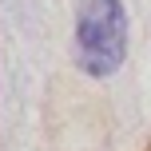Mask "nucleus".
<instances>
[{"mask_svg": "<svg viewBox=\"0 0 151 151\" xmlns=\"http://www.w3.org/2000/svg\"><path fill=\"white\" fill-rule=\"evenodd\" d=\"M127 60V8L123 0H80L76 8V64L91 80L115 76Z\"/></svg>", "mask_w": 151, "mask_h": 151, "instance_id": "obj_1", "label": "nucleus"}]
</instances>
